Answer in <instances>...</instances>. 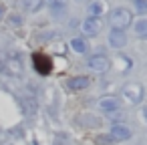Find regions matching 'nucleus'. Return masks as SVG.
<instances>
[{
  "label": "nucleus",
  "instance_id": "obj_1",
  "mask_svg": "<svg viewBox=\"0 0 147 145\" xmlns=\"http://www.w3.org/2000/svg\"><path fill=\"white\" fill-rule=\"evenodd\" d=\"M113 135H115L117 139H127V137H129V131H127L125 127H115V129H113Z\"/></svg>",
  "mask_w": 147,
  "mask_h": 145
}]
</instances>
